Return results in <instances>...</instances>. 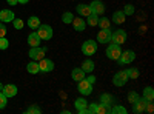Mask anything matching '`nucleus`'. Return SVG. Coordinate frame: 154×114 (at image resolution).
<instances>
[{
    "instance_id": "f257e3e1",
    "label": "nucleus",
    "mask_w": 154,
    "mask_h": 114,
    "mask_svg": "<svg viewBox=\"0 0 154 114\" xmlns=\"http://www.w3.org/2000/svg\"><path fill=\"white\" fill-rule=\"evenodd\" d=\"M35 32L40 37V40H49L51 37H53V28H51L49 25H40Z\"/></svg>"
},
{
    "instance_id": "f03ea898",
    "label": "nucleus",
    "mask_w": 154,
    "mask_h": 114,
    "mask_svg": "<svg viewBox=\"0 0 154 114\" xmlns=\"http://www.w3.org/2000/svg\"><path fill=\"white\" fill-rule=\"evenodd\" d=\"M126 82H128V72H126V69H120V71H117L114 74L112 83L116 86H123Z\"/></svg>"
},
{
    "instance_id": "7ed1b4c3",
    "label": "nucleus",
    "mask_w": 154,
    "mask_h": 114,
    "mask_svg": "<svg viewBox=\"0 0 154 114\" xmlns=\"http://www.w3.org/2000/svg\"><path fill=\"white\" fill-rule=\"evenodd\" d=\"M120 54H122V49H120V45H117V43H111L106 48V56L111 60H117L120 57Z\"/></svg>"
},
{
    "instance_id": "20e7f679",
    "label": "nucleus",
    "mask_w": 154,
    "mask_h": 114,
    "mask_svg": "<svg viewBox=\"0 0 154 114\" xmlns=\"http://www.w3.org/2000/svg\"><path fill=\"white\" fill-rule=\"evenodd\" d=\"M77 90H79V93H80V94H83V96H89V94L93 93V85L89 83L86 79H82V80H79Z\"/></svg>"
},
{
    "instance_id": "39448f33",
    "label": "nucleus",
    "mask_w": 154,
    "mask_h": 114,
    "mask_svg": "<svg viewBox=\"0 0 154 114\" xmlns=\"http://www.w3.org/2000/svg\"><path fill=\"white\" fill-rule=\"evenodd\" d=\"M96 51H97V45H96L94 40H86V42H83V45H82V53H83V54L93 56V54H96Z\"/></svg>"
},
{
    "instance_id": "423d86ee",
    "label": "nucleus",
    "mask_w": 154,
    "mask_h": 114,
    "mask_svg": "<svg viewBox=\"0 0 154 114\" xmlns=\"http://www.w3.org/2000/svg\"><path fill=\"white\" fill-rule=\"evenodd\" d=\"M29 57L32 59V60H40V59H43L45 57V54H46V48H40V46H32L31 49H29Z\"/></svg>"
},
{
    "instance_id": "0eeeda50",
    "label": "nucleus",
    "mask_w": 154,
    "mask_h": 114,
    "mask_svg": "<svg viewBox=\"0 0 154 114\" xmlns=\"http://www.w3.org/2000/svg\"><path fill=\"white\" fill-rule=\"evenodd\" d=\"M54 69V62L53 60H49V59H40L38 60V71H42V72H51Z\"/></svg>"
},
{
    "instance_id": "6e6552de",
    "label": "nucleus",
    "mask_w": 154,
    "mask_h": 114,
    "mask_svg": "<svg viewBox=\"0 0 154 114\" xmlns=\"http://www.w3.org/2000/svg\"><path fill=\"white\" fill-rule=\"evenodd\" d=\"M111 42L112 43H117V45L125 43L126 42V32L123 29H117V31L111 32Z\"/></svg>"
},
{
    "instance_id": "1a4fd4ad",
    "label": "nucleus",
    "mask_w": 154,
    "mask_h": 114,
    "mask_svg": "<svg viewBox=\"0 0 154 114\" xmlns=\"http://www.w3.org/2000/svg\"><path fill=\"white\" fill-rule=\"evenodd\" d=\"M134 59H136V53L128 49V51H122V54H120V57L117 60H119L120 65H126V63H131Z\"/></svg>"
},
{
    "instance_id": "9d476101",
    "label": "nucleus",
    "mask_w": 154,
    "mask_h": 114,
    "mask_svg": "<svg viewBox=\"0 0 154 114\" xmlns=\"http://www.w3.org/2000/svg\"><path fill=\"white\" fill-rule=\"evenodd\" d=\"M89 6H91V12H93V14L102 16L105 12V5H103V2H100V0H94V2L89 3Z\"/></svg>"
},
{
    "instance_id": "9b49d317",
    "label": "nucleus",
    "mask_w": 154,
    "mask_h": 114,
    "mask_svg": "<svg viewBox=\"0 0 154 114\" xmlns=\"http://www.w3.org/2000/svg\"><path fill=\"white\" fill-rule=\"evenodd\" d=\"M145 106H146V100L142 97V99H137L136 102L133 103V112L136 114H140V112H145Z\"/></svg>"
},
{
    "instance_id": "f8f14e48",
    "label": "nucleus",
    "mask_w": 154,
    "mask_h": 114,
    "mask_svg": "<svg viewBox=\"0 0 154 114\" xmlns=\"http://www.w3.org/2000/svg\"><path fill=\"white\" fill-rule=\"evenodd\" d=\"M97 42H99V43H108V42H111V31H109V28L99 31V34H97Z\"/></svg>"
},
{
    "instance_id": "ddd939ff",
    "label": "nucleus",
    "mask_w": 154,
    "mask_h": 114,
    "mask_svg": "<svg viewBox=\"0 0 154 114\" xmlns=\"http://www.w3.org/2000/svg\"><path fill=\"white\" fill-rule=\"evenodd\" d=\"M2 93H3L6 97H14V96L17 94V86H16V85H12V83L5 85V86H3V90H2Z\"/></svg>"
},
{
    "instance_id": "4468645a",
    "label": "nucleus",
    "mask_w": 154,
    "mask_h": 114,
    "mask_svg": "<svg viewBox=\"0 0 154 114\" xmlns=\"http://www.w3.org/2000/svg\"><path fill=\"white\" fill-rule=\"evenodd\" d=\"M75 108H77V112L79 114H86V106H88V102L85 99H77L74 102Z\"/></svg>"
},
{
    "instance_id": "2eb2a0df",
    "label": "nucleus",
    "mask_w": 154,
    "mask_h": 114,
    "mask_svg": "<svg viewBox=\"0 0 154 114\" xmlns=\"http://www.w3.org/2000/svg\"><path fill=\"white\" fill-rule=\"evenodd\" d=\"M0 20L2 22H12L14 20V12L9 9H2L0 11Z\"/></svg>"
},
{
    "instance_id": "dca6fc26",
    "label": "nucleus",
    "mask_w": 154,
    "mask_h": 114,
    "mask_svg": "<svg viewBox=\"0 0 154 114\" xmlns=\"http://www.w3.org/2000/svg\"><path fill=\"white\" fill-rule=\"evenodd\" d=\"M72 26H74L75 31H83L85 26H86V23H85V20L82 17H74L72 19Z\"/></svg>"
},
{
    "instance_id": "f3484780",
    "label": "nucleus",
    "mask_w": 154,
    "mask_h": 114,
    "mask_svg": "<svg viewBox=\"0 0 154 114\" xmlns=\"http://www.w3.org/2000/svg\"><path fill=\"white\" fill-rule=\"evenodd\" d=\"M77 12H79V16H82V17H88L89 14H93L89 5H79L77 6Z\"/></svg>"
},
{
    "instance_id": "a211bd4d",
    "label": "nucleus",
    "mask_w": 154,
    "mask_h": 114,
    "mask_svg": "<svg viewBox=\"0 0 154 114\" xmlns=\"http://www.w3.org/2000/svg\"><path fill=\"white\" fill-rule=\"evenodd\" d=\"M28 43H29L31 48L32 46H38V43H40V37L37 35V32H31L28 35Z\"/></svg>"
},
{
    "instance_id": "6ab92c4d",
    "label": "nucleus",
    "mask_w": 154,
    "mask_h": 114,
    "mask_svg": "<svg viewBox=\"0 0 154 114\" xmlns=\"http://www.w3.org/2000/svg\"><path fill=\"white\" fill-rule=\"evenodd\" d=\"M112 22L117 23V25L123 23L125 22V12L123 11H116L114 14H112Z\"/></svg>"
},
{
    "instance_id": "aec40b11",
    "label": "nucleus",
    "mask_w": 154,
    "mask_h": 114,
    "mask_svg": "<svg viewBox=\"0 0 154 114\" xmlns=\"http://www.w3.org/2000/svg\"><path fill=\"white\" fill-rule=\"evenodd\" d=\"M72 79H74L75 82L85 79V71H83L82 68H74V69H72Z\"/></svg>"
},
{
    "instance_id": "412c9836",
    "label": "nucleus",
    "mask_w": 154,
    "mask_h": 114,
    "mask_svg": "<svg viewBox=\"0 0 154 114\" xmlns=\"http://www.w3.org/2000/svg\"><path fill=\"white\" fill-rule=\"evenodd\" d=\"M143 99L146 100V102H152V99H154V90L151 86H146L145 90H143Z\"/></svg>"
},
{
    "instance_id": "4be33fe9",
    "label": "nucleus",
    "mask_w": 154,
    "mask_h": 114,
    "mask_svg": "<svg viewBox=\"0 0 154 114\" xmlns=\"http://www.w3.org/2000/svg\"><path fill=\"white\" fill-rule=\"evenodd\" d=\"M26 71L31 72V74L38 72V63H37V60H32V62L28 63V65H26Z\"/></svg>"
},
{
    "instance_id": "5701e85b",
    "label": "nucleus",
    "mask_w": 154,
    "mask_h": 114,
    "mask_svg": "<svg viewBox=\"0 0 154 114\" xmlns=\"http://www.w3.org/2000/svg\"><path fill=\"white\" fill-rule=\"evenodd\" d=\"M82 69L85 71V72H91L93 69H94V62L93 60H85L83 63H82Z\"/></svg>"
},
{
    "instance_id": "b1692460",
    "label": "nucleus",
    "mask_w": 154,
    "mask_h": 114,
    "mask_svg": "<svg viewBox=\"0 0 154 114\" xmlns=\"http://www.w3.org/2000/svg\"><path fill=\"white\" fill-rule=\"evenodd\" d=\"M100 102L105 103L106 106H109L111 103H114V97H112L111 94H102V96H100Z\"/></svg>"
},
{
    "instance_id": "393cba45",
    "label": "nucleus",
    "mask_w": 154,
    "mask_h": 114,
    "mask_svg": "<svg viewBox=\"0 0 154 114\" xmlns=\"http://www.w3.org/2000/svg\"><path fill=\"white\" fill-rule=\"evenodd\" d=\"M28 25H29V28H32V29H37L38 26H40V20H38V17L32 16V17H29V20H28Z\"/></svg>"
},
{
    "instance_id": "a878e982",
    "label": "nucleus",
    "mask_w": 154,
    "mask_h": 114,
    "mask_svg": "<svg viewBox=\"0 0 154 114\" xmlns=\"http://www.w3.org/2000/svg\"><path fill=\"white\" fill-rule=\"evenodd\" d=\"M99 26L102 28V29H108L109 28V25H111V22L108 20V17H102V19H99Z\"/></svg>"
},
{
    "instance_id": "bb28decb",
    "label": "nucleus",
    "mask_w": 154,
    "mask_h": 114,
    "mask_svg": "<svg viewBox=\"0 0 154 114\" xmlns=\"http://www.w3.org/2000/svg\"><path fill=\"white\" fill-rule=\"evenodd\" d=\"M111 109H109V106H106L105 103H97V109H96V112H99V114H106V112H109Z\"/></svg>"
},
{
    "instance_id": "cd10ccee",
    "label": "nucleus",
    "mask_w": 154,
    "mask_h": 114,
    "mask_svg": "<svg viewBox=\"0 0 154 114\" xmlns=\"http://www.w3.org/2000/svg\"><path fill=\"white\" fill-rule=\"evenodd\" d=\"M97 23H99L97 14H89V16H88V25H89V26H96Z\"/></svg>"
},
{
    "instance_id": "c85d7f7f",
    "label": "nucleus",
    "mask_w": 154,
    "mask_h": 114,
    "mask_svg": "<svg viewBox=\"0 0 154 114\" xmlns=\"http://www.w3.org/2000/svg\"><path fill=\"white\" fill-rule=\"evenodd\" d=\"M126 72H128V79H137L139 77V69H136V68L126 69Z\"/></svg>"
},
{
    "instance_id": "c756f323",
    "label": "nucleus",
    "mask_w": 154,
    "mask_h": 114,
    "mask_svg": "<svg viewBox=\"0 0 154 114\" xmlns=\"http://www.w3.org/2000/svg\"><path fill=\"white\" fill-rule=\"evenodd\" d=\"M72 19H74L72 12H65V14L62 16V22H63V23H71Z\"/></svg>"
},
{
    "instance_id": "7c9ffc66",
    "label": "nucleus",
    "mask_w": 154,
    "mask_h": 114,
    "mask_svg": "<svg viewBox=\"0 0 154 114\" xmlns=\"http://www.w3.org/2000/svg\"><path fill=\"white\" fill-rule=\"evenodd\" d=\"M109 112H114V114H126V108H123V106L117 105V106H114Z\"/></svg>"
},
{
    "instance_id": "2f4dec72",
    "label": "nucleus",
    "mask_w": 154,
    "mask_h": 114,
    "mask_svg": "<svg viewBox=\"0 0 154 114\" xmlns=\"http://www.w3.org/2000/svg\"><path fill=\"white\" fill-rule=\"evenodd\" d=\"M12 25H14L16 29H22L23 25H25V22H23L22 19H16V17H14V20H12Z\"/></svg>"
},
{
    "instance_id": "473e14b6",
    "label": "nucleus",
    "mask_w": 154,
    "mask_h": 114,
    "mask_svg": "<svg viewBox=\"0 0 154 114\" xmlns=\"http://www.w3.org/2000/svg\"><path fill=\"white\" fill-rule=\"evenodd\" d=\"M96 109H97V103L96 102L94 103H88V106H86V112L88 114H94Z\"/></svg>"
},
{
    "instance_id": "72a5a7b5",
    "label": "nucleus",
    "mask_w": 154,
    "mask_h": 114,
    "mask_svg": "<svg viewBox=\"0 0 154 114\" xmlns=\"http://www.w3.org/2000/svg\"><path fill=\"white\" fill-rule=\"evenodd\" d=\"M6 100H8V97L0 91V109H3L5 106H6Z\"/></svg>"
},
{
    "instance_id": "f704fd0d",
    "label": "nucleus",
    "mask_w": 154,
    "mask_h": 114,
    "mask_svg": "<svg viewBox=\"0 0 154 114\" xmlns=\"http://www.w3.org/2000/svg\"><path fill=\"white\" fill-rule=\"evenodd\" d=\"M137 99H139V96L134 91H130V94H128V100H130V103H134Z\"/></svg>"
},
{
    "instance_id": "c9c22d12",
    "label": "nucleus",
    "mask_w": 154,
    "mask_h": 114,
    "mask_svg": "<svg viewBox=\"0 0 154 114\" xmlns=\"http://www.w3.org/2000/svg\"><path fill=\"white\" fill-rule=\"evenodd\" d=\"M123 12H125V16H133V12H134V6H133V5H126Z\"/></svg>"
},
{
    "instance_id": "e433bc0d",
    "label": "nucleus",
    "mask_w": 154,
    "mask_h": 114,
    "mask_svg": "<svg viewBox=\"0 0 154 114\" xmlns=\"http://www.w3.org/2000/svg\"><path fill=\"white\" fill-rule=\"evenodd\" d=\"M9 46V42L5 39V37H0V49H6Z\"/></svg>"
},
{
    "instance_id": "4c0bfd02",
    "label": "nucleus",
    "mask_w": 154,
    "mask_h": 114,
    "mask_svg": "<svg viewBox=\"0 0 154 114\" xmlns=\"http://www.w3.org/2000/svg\"><path fill=\"white\" fill-rule=\"evenodd\" d=\"M26 112H37V114H40L42 109L38 108V106H35V105H32V106H29V108L26 109Z\"/></svg>"
},
{
    "instance_id": "58836bf2",
    "label": "nucleus",
    "mask_w": 154,
    "mask_h": 114,
    "mask_svg": "<svg viewBox=\"0 0 154 114\" xmlns=\"http://www.w3.org/2000/svg\"><path fill=\"white\" fill-rule=\"evenodd\" d=\"M145 111H146V112H149V114H151V112L154 111V105H152V102H146V106H145Z\"/></svg>"
},
{
    "instance_id": "ea45409f",
    "label": "nucleus",
    "mask_w": 154,
    "mask_h": 114,
    "mask_svg": "<svg viewBox=\"0 0 154 114\" xmlns=\"http://www.w3.org/2000/svg\"><path fill=\"white\" fill-rule=\"evenodd\" d=\"M6 35V28L3 23H0V37H5Z\"/></svg>"
},
{
    "instance_id": "a19ab883",
    "label": "nucleus",
    "mask_w": 154,
    "mask_h": 114,
    "mask_svg": "<svg viewBox=\"0 0 154 114\" xmlns=\"http://www.w3.org/2000/svg\"><path fill=\"white\" fill-rule=\"evenodd\" d=\"M85 79H86V80H88L89 83H91V85H93V83L96 82V77H94V75H89V77H85Z\"/></svg>"
},
{
    "instance_id": "79ce46f5",
    "label": "nucleus",
    "mask_w": 154,
    "mask_h": 114,
    "mask_svg": "<svg viewBox=\"0 0 154 114\" xmlns=\"http://www.w3.org/2000/svg\"><path fill=\"white\" fill-rule=\"evenodd\" d=\"M9 5H17V0H8Z\"/></svg>"
},
{
    "instance_id": "37998d69",
    "label": "nucleus",
    "mask_w": 154,
    "mask_h": 114,
    "mask_svg": "<svg viewBox=\"0 0 154 114\" xmlns=\"http://www.w3.org/2000/svg\"><path fill=\"white\" fill-rule=\"evenodd\" d=\"M28 2H29V0H17V3H22V5L23 3H28Z\"/></svg>"
},
{
    "instance_id": "c03bdc74",
    "label": "nucleus",
    "mask_w": 154,
    "mask_h": 114,
    "mask_svg": "<svg viewBox=\"0 0 154 114\" xmlns=\"http://www.w3.org/2000/svg\"><path fill=\"white\" fill-rule=\"evenodd\" d=\"M2 90H3V85H2V83H0V91H2Z\"/></svg>"
}]
</instances>
